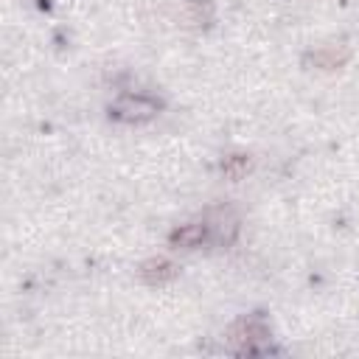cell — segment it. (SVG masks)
I'll return each instance as SVG.
<instances>
[{
	"label": "cell",
	"mask_w": 359,
	"mask_h": 359,
	"mask_svg": "<svg viewBox=\"0 0 359 359\" xmlns=\"http://www.w3.org/2000/svg\"><path fill=\"white\" fill-rule=\"evenodd\" d=\"M227 342L236 353H264L266 342H269V325L264 323V317L252 314V317H241L227 328Z\"/></svg>",
	"instance_id": "obj_1"
},
{
	"label": "cell",
	"mask_w": 359,
	"mask_h": 359,
	"mask_svg": "<svg viewBox=\"0 0 359 359\" xmlns=\"http://www.w3.org/2000/svg\"><path fill=\"white\" fill-rule=\"evenodd\" d=\"M163 109V101L146 93H123L109 104V115L123 123H146Z\"/></svg>",
	"instance_id": "obj_2"
},
{
	"label": "cell",
	"mask_w": 359,
	"mask_h": 359,
	"mask_svg": "<svg viewBox=\"0 0 359 359\" xmlns=\"http://www.w3.org/2000/svg\"><path fill=\"white\" fill-rule=\"evenodd\" d=\"M210 216L213 219H205L208 222V230H210V238L216 244H233L236 236H238V216L230 208H219Z\"/></svg>",
	"instance_id": "obj_3"
},
{
	"label": "cell",
	"mask_w": 359,
	"mask_h": 359,
	"mask_svg": "<svg viewBox=\"0 0 359 359\" xmlns=\"http://www.w3.org/2000/svg\"><path fill=\"white\" fill-rule=\"evenodd\" d=\"M208 238H210V230H208V222H205V219H202V222L182 224V227H177V230L168 236L171 247H180V250H194V247H202Z\"/></svg>",
	"instance_id": "obj_4"
},
{
	"label": "cell",
	"mask_w": 359,
	"mask_h": 359,
	"mask_svg": "<svg viewBox=\"0 0 359 359\" xmlns=\"http://www.w3.org/2000/svg\"><path fill=\"white\" fill-rule=\"evenodd\" d=\"M137 275H140V280L146 286H165V283H171L177 278V266L171 261H165V258H149V261L140 264Z\"/></svg>",
	"instance_id": "obj_5"
},
{
	"label": "cell",
	"mask_w": 359,
	"mask_h": 359,
	"mask_svg": "<svg viewBox=\"0 0 359 359\" xmlns=\"http://www.w3.org/2000/svg\"><path fill=\"white\" fill-rule=\"evenodd\" d=\"M348 48L345 45H325V48H317L306 56V65H314L320 70H331V67H339L348 62Z\"/></svg>",
	"instance_id": "obj_6"
},
{
	"label": "cell",
	"mask_w": 359,
	"mask_h": 359,
	"mask_svg": "<svg viewBox=\"0 0 359 359\" xmlns=\"http://www.w3.org/2000/svg\"><path fill=\"white\" fill-rule=\"evenodd\" d=\"M222 168H224V177H230V180H238V177L247 171V157H241V154H236V157H227Z\"/></svg>",
	"instance_id": "obj_7"
}]
</instances>
